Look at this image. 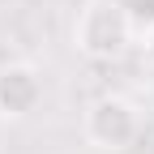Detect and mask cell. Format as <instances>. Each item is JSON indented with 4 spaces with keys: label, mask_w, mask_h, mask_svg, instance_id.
<instances>
[{
    "label": "cell",
    "mask_w": 154,
    "mask_h": 154,
    "mask_svg": "<svg viewBox=\"0 0 154 154\" xmlns=\"http://www.w3.org/2000/svg\"><path fill=\"white\" fill-rule=\"evenodd\" d=\"M146 60H150V64H154V26H150V30H146Z\"/></svg>",
    "instance_id": "5"
},
{
    "label": "cell",
    "mask_w": 154,
    "mask_h": 154,
    "mask_svg": "<svg viewBox=\"0 0 154 154\" xmlns=\"http://www.w3.org/2000/svg\"><path fill=\"white\" fill-rule=\"evenodd\" d=\"M43 99V82L30 64H5L0 69V116L9 120H22L30 116Z\"/></svg>",
    "instance_id": "3"
},
{
    "label": "cell",
    "mask_w": 154,
    "mask_h": 154,
    "mask_svg": "<svg viewBox=\"0 0 154 154\" xmlns=\"http://www.w3.org/2000/svg\"><path fill=\"white\" fill-rule=\"evenodd\" d=\"M128 34H133V22L116 0H90L73 26V43L90 60H116L128 47Z\"/></svg>",
    "instance_id": "1"
},
{
    "label": "cell",
    "mask_w": 154,
    "mask_h": 154,
    "mask_svg": "<svg viewBox=\"0 0 154 154\" xmlns=\"http://www.w3.org/2000/svg\"><path fill=\"white\" fill-rule=\"evenodd\" d=\"M86 137L99 150H124L137 137V107L120 94H107L86 111Z\"/></svg>",
    "instance_id": "2"
},
{
    "label": "cell",
    "mask_w": 154,
    "mask_h": 154,
    "mask_svg": "<svg viewBox=\"0 0 154 154\" xmlns=\"http://www.w3.org/2000/svg\"><path fill=\"white\" fill-rule=\"evenodd\" d=\"M124 13H128V22H150L154 26V0H116Z\"/></svg>",
    "instance_id": "4"
}]
</instances>
